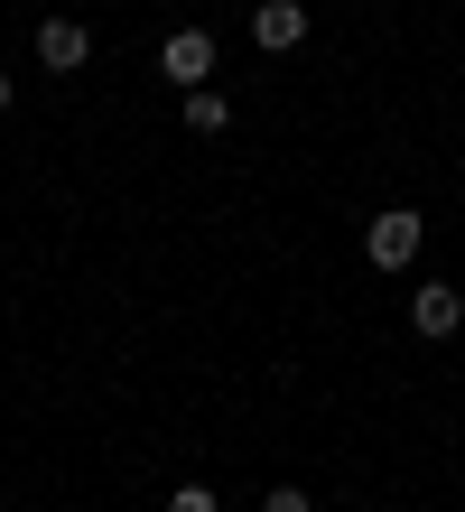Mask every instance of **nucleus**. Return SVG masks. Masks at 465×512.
Wrapping results in <instances>:
<instances>
[{"label":"nucleus","mask_w":465,"mask_h":512,"mask_svg":"<svg viewBox=\"0 0 465 512\" xmlns=\"http://www.w3.org/2000/svg\"><path fill=\"white\" fill-rule=\"evenodd\" d=\"M363 261L372 270H410L419 261V215H410V205H391V215L363 224Z\"/></svg>","instance_id":"1"},{"label":"nucleus","mask_w":465,"mask_h":512,"mask_svg":"<svg viewBox=\"0 0 465 512\" xmlns=\"http://www.w3.org/2000/svg\"><path fill=\"white\" fill-rule=\"evenodd\" d=\"M38 66H47V75L93 66V28H84V19H47V28H38Z\"/></svg>","instance_id":"2"},{"label":"nucleus","mask_w":465,"mask_h":512,"mask_svg":"<svg viewBox=\"0 0 465 512\" xmlns=\"http://www.w3.org/2000/svg\"><path fill=\"white\" fill-rule=\"evenodd\" d=\"M159 75H168V84H186V94H196V84L214 75V38H205V28H177V38L159 47Z\"/></svg>","instance_id":"3"},{"label":"nucleus","mask_w":465,"mask_h":512,"mask_svg":"<svg viewBox=\"0 0 465 512\" xmlns=\"http://www.w3.org/2000/svg\"><path fill=\"white\" fill-rule=\"evenodd\" d=\"M298 38H307V0H261V10H252V47L289 56Z\"/></svg>","instance_id":"4"},{"label":"nucleus","mask_w":465,"mask_h":512,"mask_svg":"<svg viewBox=\"0 0 465 512\" xmlns=\"http://www.w3.org/2000/svg\"><path fill=\"white\" fill-rule=\"evenodd\" d=\"M410 326H419V336H456V326H465V289L456 280H428L410 298Z\"/></svg>","instance_id":"5"},{"label":"nucleus","mask_w":465,"mask_h":512,"mask_svg":"<svg viewBox=\"0 0 465 512\" xmlns=\"http://www.w3.org/2000/svg\"><path fill=\"white\" fill-rule=\"evenodd\" d=\"M186 131H196V140L233 131V103H224V94H205V84H196V94H186Z\"/></svg>","instance_id":"6"},{"label":"nucleus","mask_w":465,"mask_h":512,"mask_svg":"<svg viewBox=\"0 0 465 512\" xmlns=\"http://www.w3.org/2000/svg\"><path fill=\"white\" fill-rule=\"evenodd\" d=\"M168 512H214V494H205V485H177V494H168Z\"/></svg>","instance_id":"7"},{"label":"nucleus","mask_w":465,"mask_h":512,"mask_svg":"<svg viewBox=\"0 0 465 512\" xmlns=\"http://www.w3.org/2000/svg\"><path fill=\"white\" fill-rule=\"evenodd\" d=\"M261 512H317V503H307V494H298V485H279V494H270V503H261Z\"/></svg>","instance_id":"8"},{"label":"nucleus","mask_w":465,"mask_h":512,"mask_svg":"<svg viewBox=\"0 0 465 512\" xmlns=\"http://www.w3.org/2000/svg\"><path fill=\"white\" fill-rule=\"evenodd\" d=\"M0 112H10V66H0Z\"/></svg>","instance_id":"9"}]
</instances>
